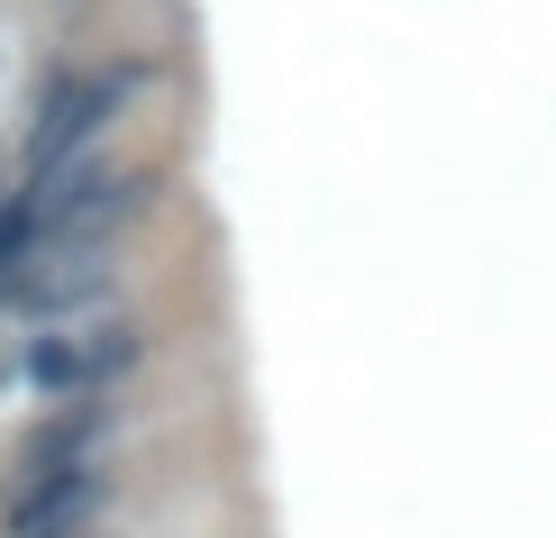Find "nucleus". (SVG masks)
Returning <instances> with one entry per match:
<instances>
[{
    "instance_id": "obj_1",
    "label": "nucleus",
    "mask_w": 556,
    "mask_h": 538,
    "mask_svg": "<svg viewBox=\"0 0 556 538\" xmlns=\"http://www.w3.org/2000/svg\"><path fill=\"white\" fill-rule=\"evenodd\" d=\"M137 91H147V64L137 55L64 64V74L46 83L37 120H28V147H18V192H46V183H64L74 165H91V147L119 128V110L137 101Z\"/></svg>"
},
{
    "instance_id": "obj_2",
    "label": "nucleus",
    "mask_w": 556,
    "mask_h": 538,
    "mask_svg": "<svg viewBox=\"0 0 556 538\" xmlns=\"http://www.w3.org/2000/svg\"><path fill=\"white\" fill-rule=\"evenodd\" d=\"M37 201V255H110V238L137 220V201H147V174L137 165H74L64 183H46Z\"/></svg>"
},
{
    "instance_id": "obj_3",
    "label": "nucleus",
    "mask_w": 556,
    "mask_h": 538,
    "mask_svg": "<svg viewBox=\"0 0 556 538\" xmlns=\"http://www.w3.org/2000/svg\"><path fill=\"white\" fill-rule=\"evenodd\" d=\"M137 356H147V329L137 320H83V329H46L37 347H28V384L46 392V402H110V392L137 374Z\"/></svg>"
},
{
    "instance_id": "obj_4",
    "label": "nucleus",
    "mask_w": 556,
    "mask_h": 538,
    "mask_svg": "<svg viewBox=\"0 0 556 538\" xmlns=\"http://www.w3.org/2000/svg\"><path fill=\"white\" fill-rule=\"evenodd\" d=\"M119 429L110 402H74V411H46L10 456V484H64V475H101V448Z\"/></svg>"
}]
</instances>
